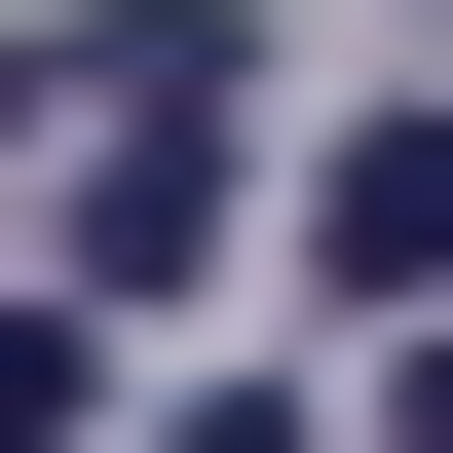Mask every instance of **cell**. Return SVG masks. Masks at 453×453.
<instances>
[{"label": "cell", "instance_id": "obj_4", "mask_svg": "<svg viewBox=\"0 0 453 453\" xmlns=\"http://www.w3.org/2000/svg\"><path fill=\"white\" fill-rule=\"evenodd\" d=\"M378 453H453V340H416V378H378Z\"/></svg>", "mask_w": 453, "mask_h": 453}, {"label": "cell", "instance_id": "obj_1", "mask_svg": "<svg viewBox=\"0 0 453 453\" xmlns=\"http://www.w3.org/2000/svg\"><path fill=\"white\" fill-rule=\"evenodd\" d=\"M226 226V0H113L76 38V303H189Z\"/></svg>", "mask_w": 453, "mask_h": 453}, {"label": "cell", "instance_id": "obj_2", "mask_svg": "<svg viewBox=\"0 0 453 453\" xmlns=\"http://www.w3.org/2000/svg\"><path fill=\"white\" fill-rule=\"evenodd\" d=\"M303 265H340V303H453V113H340V151H303Z\"/></svg>", "mask_w": 453, "mask_h": 453}, {"label": "cell", "instance_id": "obj_3", "mask_svg": "<svg viewBox=\"0 0 453 453\" xmlns=\"http://www.w3.org/2000/svg\"><path fill=\"white\" fill-rule=\"evenodd\" d=\"M189 453H303V378H226V416H189Z\"/></svg>", "mask_w": 453, "mask_h": 453}]
</instances>
